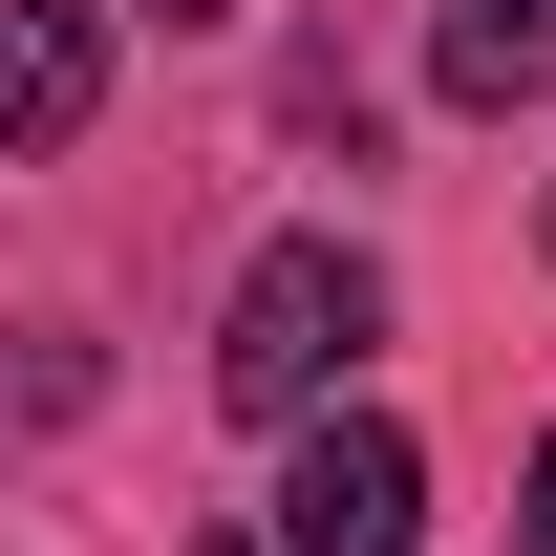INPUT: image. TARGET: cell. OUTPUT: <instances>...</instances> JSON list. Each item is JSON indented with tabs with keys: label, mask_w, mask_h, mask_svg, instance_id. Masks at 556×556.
<instances>
[{
	"label": "cell",
	"mask_w": 556,
	"mask_h": 556,
	"mask_svg": "<svg viewBox=\"0 0 556 556\" xmlns=\"http://www.w3.org/2000/svg\"><path fill=\"white\" fill-rule=\"evenodd\" d=\"M364 343H386V278H364L343 236H257V278L214 300V407H236V428H300V407H343Z\"/></svg>",
	"instance_id": "6da1fadb"
},
{
	"label": "cell",
	"mask_w": 556,
	"mask_h": 556,
	"mask_svg": "<svg viewBox=\"0 0 556 556\" xmlns=\"http://www.w3.org/2000/svg\"><path fill=\"white\" fill-rule=\"evenodd\" d=\"M428 535V450L386 407H300V471H278V556H407Z\"/></svg>",
	"instance_id": "7a4b0ae2"
},
{
	"label": "cell",
	"mask_w": 556,
	"mask_h": 556,
	"mask_svg": "<svg viewBox=\"0 0 556 556\" xmlns=\"http://www.w3.org/2000/svg\"><path fill=\"white\" fill-rule=\"evenodd\" d=\"M86 108H108V22H86V0H0V172L65 150Z\"/></svg>",
	"instance_id": "3957f363"
},
{
	"label": "cell",
	"mask_w": 556,
	"mask_h": 556,
	"mask_svg": "<svg viewBox=\"0 0 556 556\" xmlns=\"http://www.w3.org/2000/svg\"><path fill=\"white\" fill-rule=\"evenodd\" d=\"M428 86L450 108H535L556 86V0H428Z\"/></svg>",
	"instance_id": "277c9868"
},
{
	"label": "cell",
	"mask_w": 556,
	"mask_h": 556,
	"mask_svg": "<svg viewBox=\"0 0 556 556\" xmlns=\"http://www.w3.org/2000/svg\"><path fill=\"white\" fill-rule=\"evenodd\" d=\"M514 556H556V428H535V492H514Z\"/></svg>",
	"instance_id": "5b68a950"
},
{
	"label": "cell",
	"mask_w": 556,
	"mask_h": 556,
	"mask_svg": "<svg viewBox=\"0 0 556 556\" xmlns=\"http://www.w3.org/2000/svg\"><path fill=\"white\" fill-rule=\"evenodd\" d=\"M150 22H236V0H150Z\"/></svg>",
	"instance_id": "8992f818"
},
{
	"label": "cell",
	"mask_w": 556,
	"mask_h": 556,
	"mask_svg": "<svg viewBox=\"0 0 556 556\" xmlns=\"http://www.w3.org/2000/svg\"><path fill=\"white\" fill-rule=\"evenodd\" d=\"M193 556H257V535H193Z\"/></svg>",
	"instance_id": "52a82bcc"
}]
</instances>
